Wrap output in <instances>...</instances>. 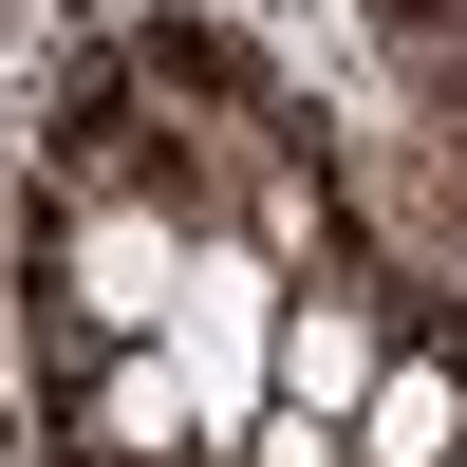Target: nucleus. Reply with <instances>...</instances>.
<instances>
[{
	"label": "nucleus",
	"instance_id": "f257e3e1",
	"mask_svg": "<svg viewBox=\"0 0 467 467\" xmlns=\"http://www.w3.org/2000/svg\"><path fill=\"white\" fill-rule=\"evenodd\" d=\"M57 299H75L94 337H169V299H187L169 206H75V224H57Z\"/></svg>",
	"mask_w": 467,
	"mask_h": 467
},
{
	"label": "nucleus",
	"instance_id": "20e7f679",
	"mask_svg": "<svg viewBox=\"0 0 467 467\" xmlns=\"http://www.w3.org/2000/svg\"><path fill=\"white\" fill-rule=\"evenodd\" d=\"M356 467H467V374H449V356H374Z\"/></svg>",
	"mask_w": 467,
	"mask_h": 467
},
{
	"label": "nucleus",
	"instance_id": "f03ea898",
	"mask_svg": "<svg viewBox=\"0 0 467 467\" xmlns=\"http://www.w3.org/2000/svg\"><path fill=\"white\" fill-rule=\"evenodd\" d=\"M206 449V393H187L169 337H112L94 374H75V467H187Z\"/></svg>",
	"mask_w": 467,
	"mask_h": 467
},
{
	"label": "nucleus",
	"instance_id": "7ed1b4c3",
	"mask_svg": "<svg viewBox=\"0 0 467 467\" xmlns=\"http://www.w3.org/2000/svg\"><path fill=\"white\" fill-rule=\"evenodd\" d=\"M374 356H393V337H374V318H356V299H337V281L262 318V374H281L299 411H337V431H356V393H374Z\"/></svg>",
	"mask_w": 467,
	"mask_h": 467
}]
</instances>
